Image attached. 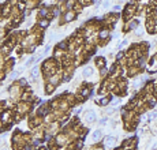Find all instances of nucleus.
Returning <instances> with one entry per match:
<instances>
[{
	"mask_svg": "<svg viewBox=\"0 0 157 150\" xmlns=\"http://www.w3.org/2000/svg\"><path fill=\"white\" fill-rule=\"evenodd\" d=\"M32 111V104L30 102H19L17 106H15V112L17 113H19V115H26V113H29V112Z\"/></svg>",
	"mask_w": 157,
	"mask_h": 150,
	"instance_id": "obj_1",
	"label": "nucleus"
},
{
	"mask_svg": "<svg viewBox=\"0 0 157 150\" xmlns=\"http://www.w3.org/2000/svg\"><path fill=\"white\" fill-rule=\"evenodd\" d=\"M55 141H56V146H66V145L68 143L70 138H68V135H67L66 132H60V134L56 135Z\"/></svg>",
	"mask_w": 157,
	"mask_h": 150,
	"instance_id": "obj_2",
	"label": "nucleus"
},
{
	"mask_svg": "<svg viewBox=\"0 0 157 150\" xmlns=\"http://www.w3.org/2000/svg\"><path fill=\"white\" fill-rule=\"evenodd\" d=\"M8 94H10V98H11V100H17L19 95H22V93H21V87L18 86L17 83L12 85V86H10Z\"/></svg>",
	"mask_w": 157,
	"mask_h": 150,
	"instance_id": "obj_3",
	"label": "nucleus"
},
{
	"mask_svg": "<svg viewBox=\"0 0 157 150\" xmlns=\"http://www.w3.org/2000/svg\"><path fill=\"white\" fill-rule=\"evenodd\" d=\"M135 145H137V138H127L123 141V150H134Z\"/></svg>",
	"mask_w": 157,
	"mask_h": 150,
	"instance_id": "obj_4",
	"label": "nucleus"
},
{
	"mask_svg": "<svg viewBox=\"0 0 157 150\" xmlns=\"http://www.w3.org/2000/svg\"><path fill=\"white\" fill-rule=\"evenodd\" d=\"M75 16H77V14H75V11H66V12L63 14V23H66V22H71L75 19Z\"/></svg>",
	"mask_w": 157,
	"mask_h": 150,
	"instance_id": "obj_5",
	"label": "nucleus"
},
{
	"mask_svg": "<svg viewBox=\"0 0 157 150\" xmlns=\"http://www.w3.org/2000/svg\"><path fill=\"white\" fill-rule=\"evenodd\" d=\"M111 98H112L111 95L105 94V95H101V98H100V100H96V102L99 104V105H101V106H107L108 104L111 102Z\"/></svg>",
	"mask_w": 157,
	"mask_h": 150,
	"instance_id": "obj_6",
	"label": "nucleus"
},
{
	"mask_svg": "<svg viewBox=\"0 0 157 150\" xmlns=\"http://www.w3.org/2000/svg\"><path fill=\"white\" fill-rule=\"evenodd\" d=\"M85 120L88 123H94L97 120V117H96V113H94L93 111H86L85 112Z\"/></svg>",
	"mask_w": 157,
	"mask_h": 150,
	"instance_id": "obj_7",
	"label": "nucleus"
},
{
	"mask_svg": "<svg viewBox=\"0 0 157 150\" xmlns=\"http://www.w3.org/2000/svg\"><path fill=\"white\" fill-rule=\"evenodd\" d=\"M101 138H102V134H101V131L100 130L94 131V132L92 134V141H93L94 143H99V142L101 141Z\"/></svg>",
	"mask_w": 157,
	"mask_h": 150,
	"instance_id": "obj_8",
	"label": "nucleus"
},
{
	"mask_svg": "<svg viewBox=\"0 0 157 150\" xmlns=\"http://www.w3.org/2000/svg\"><path fill=\"white\" fill-rule=\"evenodd\" d=\"M100 38H101V40H105V41H108V40H111V34H109V30L108 29H102L101 32H100Z\"/></svg>",
	"mask_w": 157,
	"mask_h": 150,
	"instance_id": "obj_9",
	"label": "nucleus"
},
{
	"mask_svg": "<svg viewBox=\"0 0 157 150\" xmlns=\"http://www.w3.org/2000/svg\"><path fill=\"white\" fill-rule=\"evenodd\" d=\"M55 89H56L55 85H52V83H49V82H47V85H45V93H47V94H51V93H53V92H55Z\"/></svg>",
	"mask_w": 157,
	"mask_h": 150,
	"instance_id": "obj_10",
	"label": "nucleus"
},
{
	"mask_svg": "<svg viewBox=\"0 0 157 150\" xmlns=\"http://www.w3.org/2000/svg\"><path fill=\"white\" fill-rule=\"evenodd\" d=\"M90 75H93V67H92V65H88V67L83 68V76L88 78V76H90Z\"/></svg>",
	"mask_w": 157,
	"mask_h": 150,
	"instance_id": "obj_11",
	"label": "nucleus"
},
{
	"mask_svg": "<svg viewBox=\"0 0 157 150\" xmlns=\"http://www.w3.org/2000/svg\"><path fill=\"white\" fill-rule=\"evenodd\" d=\"M96 65L97 67H100V68H104L105 67V59L104 57H101V56H99L96 59Z\"/></svg>",
	"mask_w": 157,
	"mask_h": 150,
	"instance_id": "obj_12",
	"label": "nucleus"
},
{
	"mask_svg": "<svg viewBox=\"0 0 157 150\" xmlns=\"http://www.w3.org/2000/svg\"><path fill=\"white\" fill-rule=\"evenodd\" d=\"M38 75H40V68L38 67H33V68H32V79L36 81V79L38 78Z\"/></svg>",
	"mask_w": 157,
	"mask_h": 150,
	"instance_id": "obj_13",
	"label": "nucleus"
},
{
	"mask_svg": "<svg viewBox=\"0 0 157 150\" xmlns=\"http://www.w3.org/2000/svg\"><path fill=\"white\" fill-rule=\"evenodd\" d=\"M49 26V21L48 19H40V22H38V27L40 29H45V27H48Z\"/></svg>",
	"mask_w": 157,
	"mask_h": 150,
	"instance_id": "obj_14",
	"label": "nucleus"
},
{
	"mask_svg": "<svg viewBox=\"0 0 157 150\" xmlns=\"http://www.w3.org/2000/svg\"><path fill=\"white\" fill-rule=\"evenodd\" d=\"M115 142H116V139H115V136H107V139H105V145L107 146H113L115 145Z\"/></svg>",
	"mask_w": 157,
	"mask_h": 150,
	"instance_id": "obj_15",
	"label": "nucleus"
},
{
	"mask_svg": "<svg viewBox=\"0 0 157 150\" xmlns=\"http://www.w3.org/2000/svg\"><path fill=\"white\" fill-rule=\"evenodd\" d=\"M6 34H7V29H6V27H0V41L6 40Z\"/></svg>",
	"mask_w": 157,
	"mask_h": 150,
	"instance_id": "obj_16",
	"label": "nucleus"
},
{
	"mask_svg": "<svg viewBox=\"0 0 157 150\" xmlns=\"http://www.w3.org/2000/svg\"><path fill=\"white\" fill-rule=\"evenodd\" d=\"M100 76H101V78H105V76H107V68H100Z\"/></svg>",
	"mask_w": 157,
	"mask_h": 150,
	"instance_id": "obj_17",
	"label": "nucleus"
},
{
	"mask_svg": "<svg viewBox=\"0 0 157 150\" xmlns=\"http://www.w3.org/2000/svg\"><path fill=\"white\" fill-rule=\"evenodd\" d=\"M90 150H104V147L102 146H99V145H94V146H90Z\"/></svg>",
	"mask_w": 157,
	"mask_h": 150,
	"instance_id": "obj_18",
	"label": "nucleus"
},
{
	"mask_svg": "<svg viewBox=\"0 0 157 150\" xmlns=\"http://www.w3.org/2000/svg\"><path fill=\"white\" fill-rule=\"evenodd\" d=\"M4 79H6V72L4 71H0V82L4 81Z\"/></svg>",
	"mask_w": 157,
	"mask_h": 150,
	"instance_id": "obj_19",
	"label": "nucleus"
},
{
	"mask_svg": "<svg viewBox=\"0 0 157 150\" xmlns=\"http://www.w3.org/2000/svg\"><path fill=\"white\" fill-rule=\"evenodd\" d=\"M99 123H100V124H101V125H104V124H105V123H107V117H102V119H101V120H100V122H99Z\"/></svg>",
	"mask_w": 157,
	"mask_h": 150,
	"instance_id": "obj_20",
	"label": "nucleus"
},
{
	"mask_svg": "<svg viewBox=\"0 0 157 150\" xmlns=\"http://www.w3.org/2000/svg\"><path fill=\"white\" fill-rule=\"evenodd\" d=\"M4 62H6V60H4V55L0 52V63H4Z\"/></svg>",
	"mask_w": 157,
	"mask_h": 150,
	"instance_id": "obj_21",
	"label": "nucleus"
},
{
	"mask_svg": "<svg viewBox=\"0 0 157 150\" xmlns=\"http://www.w3.org/2000/svg\"><path fill=\"white\" fill-rule=\"evenodd\" d=\"M115 11H120V5H115V8H113Z\"/></svg>",
	"mask_w": 157,
	"mask_h": 150,
	"instance_id": "obj_22",
	"label": "nucleus"
}]
</instances>
